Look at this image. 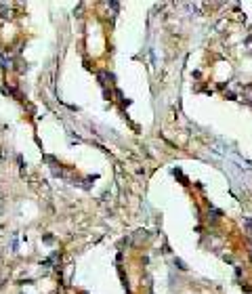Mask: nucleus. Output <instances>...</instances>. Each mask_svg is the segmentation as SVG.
<instances>
[{
    "label": "nucleus",
    "instance_id": "nucleus-1",
    "mask_svg": "<svg viewBox=\"0 0 252 294\" xmlns=\"http://www.w3.org/2000/svg\"><path fill=\"white\" fill-rule=\"evenodd\" d=\"M174 265H176V267H179L181 271H185V269H187V267H185V263H183L181 258H176V261H174Z\"/></svg>",
    "mask_w": 252,
    "mask_h": 294
}]
</instances>
